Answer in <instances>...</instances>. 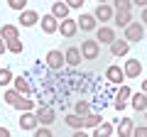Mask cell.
<instances>
[{
	"label": "cell",
	"mask_w": 147,
	"mask_h": 137,
	"mask_svg": "<svg viewBox=\"0 0 147 137\" xmlns=\"http://www.w3.org/2000/svg\"><path fill=\"white\" fill-rule=\"evenodd\" d=\"M44 61H47V66L52 68V71H61L64 64H66V56H64V52H59V49H52V52L44 56Z\"/></svg>",
	"instance_id": "1"
},
{
	"label": "cell",
	"mask_w": 147,
	"mask_h": 137,
	"mask_svg": "<svg viewBox=\"0 0 147 137\" xmlns=\"http://www.w3.org/2000/svg\"><path fill=\"white\" fill-rule=\"evenodd\" d=\"M125 39L127 42H142L145 39V25L142 22H130L125 27Z\"/></svg>",
	"instance_id": "2"
},
{
	"label": "cell",
	"mask_w": 147,
	"mask_h": 137,
	"mask_svg": "<svg viewBox=\"0 0 147 137\" xmlns=\"http://www.w3.org/2000/svg\"><path fill=\"white\" fill-rule=\"evenodd\" d=\"M37 120H39V127H52L54 125V108L52 105H42L34 110Z\"/></svg>",
	"instance_id": "3"
},
{
	"label": "cell",
	"mask_w": 147,
	"mask_h": 137,
	"mask_svg": "<svg viewBox=\"0 0 147 137\" xmlns=\"http://www.w3.org/2000/svg\"><path fill=\"white\" fill-rule=\"evenodd\" d=\"M93 17L98 22H110L113 17H115V7L110 5V3H100V5L93 10Z\"/></svg>",
	"instance_id": "4"
},
{
	"label": "cell",
	"mask_w": 147,
	"mask_h": 137,
	"mask_svg": "<svg viewBox=\"0 0 147 137\" xmlns=\"http://www.w3.org/2000/svg\"><path fill=\"white\" fill-rule=\"evenodd\" d=\"M81 54H84V59L93 61V59H98V54H100V44L96 42V39H84V44H81Z\"/></svg>",
	"instance_id": "5"
},
{
	"label": "cell",
	"mask_w": 147,
	"mask_h": 137,
	"mask_svg": "<svg viewBox=\"0 0 147 137\" xmlns=\"http://www.w3.org/2000/svg\"><path fill=\"white\" fill-rule=\"evenodd\" d=\"M96 42H103V44H113L115 42V30H113V27H108V25H103V27H98V30H96Z\"/></svg>",
	"instance_id": "6"
},
{
	"label": "cell",
	"mask_w": 147,
	"mask_h": 137,
	"mask_svg": "<svg viewBox=\"0 0 147 137\" xmlns=\"http://www.w3.org/2000/svg\"><path fill=\"white\" fill-rule=\"evenodd\" d=\"M17 122H20V127L25 132H34L37 127H39V120H37L34 113H20V120Z\"/></svg>",
	"instance_id": "7"
},
{
	"label": "cell",
	"mask_w": 147,
	"mask_h": 137,
	"mask_svg": "<svg viewBox=\"0 0 147 137\" xmlns=\"http://www.w3.org/2000/svg\"><path fill=\"white\" fill-rule=\"evenodd\" d=\"M130 95H132L130 86H120V88H118V93H115V103H113V108H115V110H125Z\"/></svg>",
	"instance_id": "8"
},
{
	"label": "cell",
	"mask_w": 147,
	"mask_h": 137,
	"mask_svg": "<svg viewBox=\"0 0 147 137\" xmlns=\"http://www.w3.org/2000/svg\"><path fill=\"white\" fill-rule=\"evenodd\" d=\"M39 25H42V32H44V34H54V32H59V25H61V22H59L52 12H47V15L39 20Z\"/></svg>",
	"instance_id": "9"
},
{
	"label": "cell",
	"mask_w": 147,
	"mask_h": 137,
	"mask_svg": "<svg viewBox=\"0 0 147 137\" xmlns=\"http://www.w3.org/2000/svg\"><path fill=\"white\" fill-rule=\"evenodd\" d=\"M76 22H79V30H84V32H96L98 30V20L93 15H88V12H81Z\"/></svg>",
	"instance_id": "10"
},
{
	"label": "cell",
	"mask_w": 147,
	"mask_h": 137,
	"mask_svg": "<svg viewBox=\"0 0 147 137\" xmlns=\"http://www.w3.org/2000/svg\"><path fill=\"white\" fill-rule=\"evenodd\" d=\"M123 71H125V79H137V76L142 74V61L140 59H127L125 66H123Z\"/></svg>",
	"instance_id": "11"
},
{
	"label": "cell",
	"mask_w": 147,
	"mask_h": 137,
	"mask_svg": "<svg viewBox=\"0 0 147 137\" xmlns=\"http://www.w3.org/2000/svg\"><path fill=\"white\" fill-rule=\"evenodd\" d=\"M123 79H125V71H123L120 66H115V64H113V66L105 68V81H108V83L118 86V83H123Z\"/></svg>",
	"instance_id": "12"
},
{
	"label": "cell",
	"mask_w": 147,
	"mask_h": 137,
	"mask_svg": "<svg viewBox=\"0 0 147 137\" xmlns=\"http://www.w3.org/2000/svg\"><path fill=\"white\" fill-rule=\"evenodd\" d=\"M132 132H135V122L130 118H123L115 125V137H132Z\"/></svg>",
	"instance_id": "13"
},
{
	"label": "cell",
	"mask_w": 147,
	"mask_h": 137,
	"mask_svg": "<svg viewBox=\"0 0 147 137\" xmlns=\"http://www.w3.org/2000/svg\"><path fill=\"white\" fill-rule=\"evenodd\" d=\"M59 32H61V37H66V39L76 37V32H79V22L69 17V20H64L61 25H59Z\"/></svg>",
	"instance_id": "14"
},
{
	"label": "cell",
	"mask_w": 147,
	"mask_h": 137,
	"mask_svg": "<svg viewBox=\"0 0 147 137\" xmlns=\"http://www.w3.org/2000/svg\"><path fill=\"white\" fill-rule=\"evenodd\" d=\"M64 56H66V66H79V64L84 61V54H81V47H69Z\"/></svg>",
	"instance_id": "15"
},
{
	"label": "cell",
	"mask_w": 147,
	"mask_h": 137,
	"mask_svg": "<svg viewBox=\"0 0 147 137\" xmlns=\"http://www.w3.org/2000/svg\"><path fill=\"white\" fill-rule=\"evenodd\" d=\"M69 10H71V7H69L66 3H64V0H57V3H54V5H52V15L57 17L59 22L69 20Z\"/></svg>",
	"instance_id": "16"
},
{
	"label": "cell",
	"mask_w": 147,
	"mask_h": 137,
	"mask_svg": "<svg viewBox=\"0 0 147 137\" xmlns=\"http://www.w3.org/2000/svg\"><path fill=\"white\" fill-rule=\"evenodd\" d=\"M39 20H42V17L37 15L34 10H30V7H27L25 12H20V17H17V22H20L22 27H32V25H37Z\"/></svg>",
	"instance_id": "17"
},
{
	"label": "cell",
	"mask_w": 147,
	"mask_h": 137,
	"mask_svg": "<svg viewBox=\"0 0 147 137\" xmlns=\"http://www.w3.org/2000/svg\"><path fill=\"white\" fill-rule=\"evenodd\" d=\"M12 88H15L20 95H30L32 93V83H30V79H25V76H15Z\"/></svg>",
	"instance_id": "18"
},
{
	"label": "cell",
	"mask_w": 147,
	"mask_h": 137,
	"mask_svg": "<svg viewBox=\"0 0 147 137\" xmlns=\"http://www.w3.org/2000/svg\"><path fill=\"white\" fill-rule=\"evenodd\" d=\"M127 52H130V42L127 39H115L110 44V54L113 56H127Z\"/></svg>",
	"instance_id": "19"
},
{
	"label": "cell",
	"mask_w": 147,
	"mask_h": 137,
	"mask_svg": "<svg viewBox=\"0 0 147 137\" xmlns=\"http://www.w3.org/2000/svg\"><path fill=\"white\" fill-rule=\"evenodd\" d=\"M115 135V125L113 122H100L98 127H93L91 137H113Z\"/></svg>",
	"instance_id": "20"
},
{
	"label": "cell",
	"mask_w": 147,
	"mask_h": 137,
	"mask_svg": "<svg viewBox=\"0 0 147 137\" xmlns=\"http://www.w3.org/2000/svg\"><path fill=\"white\" fill-rule=\"evenodd\" d=\"M130 105H132V110H137V113H142V110H147V93H132L130 95Z\"/></svg>",
	"instance_id": "21"
},
{
	"label": "cell",
	"mask_w": 147,
	"mask_h": 137,
	"mask_svg": "<svg viewBox=\"0 0 147 137\" xmlns=\"http://www.w3.org/2000/svg\"><path fill=\"white\" fill-rule=\"evenodd\" d=\"M0 37L5 39V42H12V39H20V30L15 25H3L0 27Z\"/></svg>",
	"instance_id": "22"
},
{
	"label": "cell",
	"mask_w": 147,
	"mask_h": 137,
	"mask_svg": "<svg viewBox=\"0 0 147 137\" xmlns=\"http://www.w3.org/2000/svg\"><path fill=\"white\" fill-rule=\"evenodd\" d=\"M64 122H66L71 130H84V122H86V118H81V115H76V113H71V115H66L64 118Z\"/></svg>",
	"instance_id": "23"
},
{
	"label": "cell",
	"mask_w": 147,
	"mask_h": 137,
	"mask_svg": "<svg viewBox=\"0 0 147 137\" xmlns=\"http://www.w3.org/2000/svg\"><path fill=\"white\" fill-rule=\"evenodd\" d=\"M118 27H127L132 22V12H125V10H115V17H113Z\"/></svg>",
	"instance_id": "24"
},
{
	"label": "cell",
	"mask_w": 147,
	"mask_h": 137,
	"mask_svg": "<svg viewBox=\"0 0 147 137\" xmlns=\"http://www.w3.org/2000/svg\"><path fill=\"white\" fill-rule=\"evenodd\" d=\"M15 110H20V113H32V110H34V100H30L27 95H22V98L17 100Z\"/></svg>",
	"instance_id": "25"
},
{
	"label": "cell",
	"mask_w": 147,
	"mask_h": 137,
	"mask_svg": "<svg viewBox=\"0 0 147 137\" xmlns=\"http://www.w3.org/2000/svg\"><path fill=\"white\" fill-rule=\"evenodd\" d=\"M74 113H76V115H81V118L91 115V103H88V100H76V105H74Z\"/></svg>",
	"instance_id": "26"
},
{
	"label": "cell",
	"mask_w": 147,
	"mask_h": 137,
	"mask_svg": "<svg viewBox=\"0 0 147 137\" xmlns=\"http://www.w3.org/2000/svg\"><path fill=\"white\" fill-rule=\"evenodd\" d=\"M20 98H22V95H20V93H17V91H15V88H7V91H5V93H3V100H5L7 105H12V108H15V105H17V100H20Z\"/></svg>",
	"instance_id": "27"
},
{
	"label": "cell",
	"mask_w": 147,
	"mask_h": 137,
	"mask_svg": "<svg viewBox=\"0 0 147 137\" xmlns=\"http://www.w3.org/2000/svg\"><path fill=\"white\" fill-rule=\"evenodd\" d=\"M100 122H103V115H98V113H91V115H86V122H84V127L93 130V127H98Z\"/></svg>",
	"instance_id": "28"
},
{
	"label": "cell",
	"mask_w": 147,
	"mask_h": 137,
	"mask_svg": "<svg viewBox=\"0 0 147 137\" xmlns=\"http://www.w3.org/2000/svg\"><path fill=\"white\" fill-rule=\"evenodd\" d=\"M12 81H15V76H12V71L10 68H0V86H3V88H5V86H10Z\"/></svg>",
	"instance_id": "29"
},
{
	"label": "cell",
	"mask_w": 147,
	"mask_h": 137,
	"mask_svg": "<svg viewBox=\"0 0 147 137\" xmlns=\"http://www.w3.org/2000/svg\"><path fill=\"white\" fill-rule=\"evenodd\" d=\"M113 7H115V10L132 12V0H113Z\"/></svg>",
	"instance_id": "30"
},
{
	"label": "cell",
	"mask_w": 147,
	"mask_h": 137,
	"mask_svg": "<svg viewBox=\"0 0 147 137\" xmlns=\"http://www.w3.org/2000/svg\"><path fill=\"white\" fill-rule=\"evenodd\" d=\"M10 10H17V12H25L27 10V0H7Z\"/></svg>",
	"instance_id": "31"
},
{
	"label": "cell",
	"mask_w": 147,
	"mask_h": 137,
	"mask_svg": "<svg viewBox=\"0 0 147 137\" xmlns=\"http://www.w3.org/2000/svg\"><path fill=\"white\" fill-rule=\"evenodd\" d=\"M22 49H25L22 39H12V42H7V52H12V54H20Z\"/></svg>",
	"instance_id": "32"
},
{
	"label": "cell",
	"mask_w": 147,
	"mask_h": 137,
	"mask_svg": "<svg viewBox=\"0 0 147 137\" xmlns=\"http://www.w3.org/2000/svg\"><path fill=\"white\" fill-rule=\"evenodd\" d=\"M32 137H54V135H52L49 127H37V130L32 132Z\"/></svg>",
	"instance_id": "33"
},
{
	"label": "cell",
	"mask_w": 147,
	"mask_h": 137,
	"mask_svg": "<svg viewBox=\"0 0 147 137\" xmlns=\"http://www.w3.org/2000/svg\"><path fill=\"white\" fill-rule=\"evenodd\" d=\"M64 3H66V5L71 7V10H79V7H84V3H86V0H64Z\"/></svg>",
	"instance_id": "34"
},
{
	"label": "cell",
	"mask_w": 147,
	"mask_h": 137,
	"mask_svg": "<svg viewBox=\"0 0 147 137\" xmlns=\"http://www.w3.org/2000/svg\"><path fill=\"white\" fill-rule=\"evenodd\" d=\"M132 137H147V125H140V127H135Z\"/></svg>",
	"instance_id": "35"
},
{
	"label": "cell",
	"mask_w": 147,
	"mask_h": 137,
	"mask_svg": "<svg viewBox=\"0 0 147 137\" xmlns=\"http://www.w3.org/2000/svg\"><path fill=\"white\" fill-rule=\"evenodd\" d=\"M71 137H91V135H88V132H84V130H74Z\"/></svg>",
	"instance_id": "36"
},
{
	"label": "cell",
	"mask_w": 147,
	"mask_h": 137,
	"mask_svg": "<svg viewBox=\"0 0 147 137\" xmlns=\"http://www.w3.org/2000/svg\"><path fill=\"white\" fill-rule=\"evenodd\" d=\"M132 5H140L142 10H145V7H147V0H132Z\"/></svg>",
	"instance_id": "37"
},
{
	"label": "cell",
	"mask_w": 147,
	"mask_h": 137,
	"mask_svg": "<svg viewBox=\"0 0 147 137\" xmlns=\"http://www.w3.org/2000/svg\"><path fill=\"white\" fill-rule=\"evenodd\" d=\"M5 49H7V42L3 37H0V54H5Z\"/></svg>",
	"instance_id": "38"
},
{
	"label": "cell",
	"mask_w": 147,
	"mask_h": 137,
	"mask_svg": "<svg viewBox=\"0 0 147 137\" xmlns=\"http://www.w3.org/2000/svg\"><path fill=\"white\" fill-rule=\"evenodd\" d=\"M0 137H10V130L7 127H0Z\"/></svg>",
	"instance_id": "39"
},
{
	"label": "cell",
	"mask_w": 147,
	"mask_h": 137,
	"mask_svg": "<svg viewBox=\"0 0 147 137\" xmlns=\"http://www.w3.org/2000/svg\"><path fill=\"white\" fill-rule=\"evenodd\" d=\"M140 22H142V25L147 27V7H145V10H142V20H140Z\"/></svg>",
	"instance_id": "40"
},
{
	"label": "cell",
	"mask_w": 147,
	"mask_h": 137,
	"mask_svg": "<svg viewBox=\"0 0 147 137\" xmlns=\"http://www.w3.org/2000/svg\"><path fill=\"white\" fill-rule=\"evenodd\" d=\"M142 93H147V81H142Z\"/></svg>",
	"instance_id": "41"
},
{
	"label": "cell",
	"mask_w": 147,
	"mask_h": 137,
	"mask_svg": "<svg viewBox=\"0 0 147 137\" xmlns=\"http://www.w3.org/2000/svg\"><path fill=\"white\" fill-rule=\"evenodd\" d=\"M96 3H98V5H100V3H110V0H96Z\"/></svg>",
	"instance_id": "42"
},
{
	"label": "cell",
	"mask_w": 147,
	"mask_h": 137,
	"mask_svg": "<svg viewBox=\"0 0 147 137\" xmlns=\"http://www.w3.org/2000/svg\"><path fill=\"white\" fill-rule=\"evenodd\" d=\"M145 120H147V110H145Z\"/></svg>",
	"instance_id": "43"
},
{
	"label": "cell",
	"mask_w": 147,
	"mask_h": 137,
	"mask_svg": "<svg viewBox=\"0 0 147 137\" xmlns=\"http://www.w3.org/2000/svg\"><path fill=\"white\" fill-rule=\"evenodd\" d=\"M0 68H3V66H0Z\"/></svg>",
	"instance_id": "44"
}]
</instances>
